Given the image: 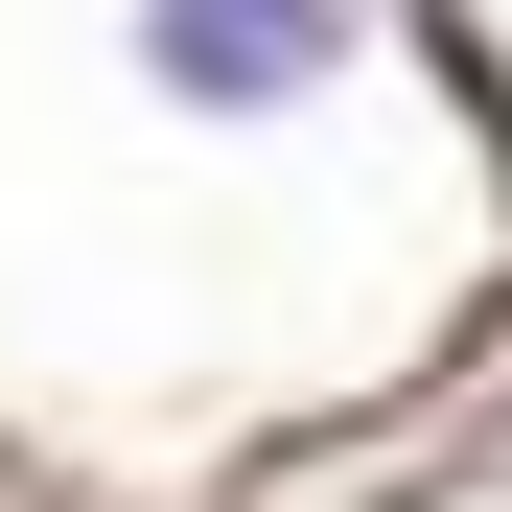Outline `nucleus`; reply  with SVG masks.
Returning a JSON list of instances; mask_svg holds the SVG:
<instances>
[{"mask_svg": "<svg viewBox=\"0 0 512 512\" xmlns=\"http://www.w3.org/2000/svg\"><path fill=\"white\" fill-rule=\"evenodd\" d=\"M350 70V24H303V0H163L140 24V94L163 117H280V94H326Z\"/></svg>", "mask_w": 512, "mask_h": 512, "instance_id": "1", "label": "nucleus"}]
</instances>
